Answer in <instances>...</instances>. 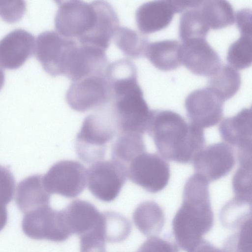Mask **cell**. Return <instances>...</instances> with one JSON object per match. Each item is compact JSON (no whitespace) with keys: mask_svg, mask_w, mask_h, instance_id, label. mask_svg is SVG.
<instances>
[{"mask_svg":"<svg viewBox=\"0 0 252 252\" xmlns=\"http://www.w3.org/2000/svg\"><path fill=\"white\" fill-rule=\"evenodd\" d=\"M147 132L161 157L181 163L192 162L206 142L203 129L171 110H151Z\"/></svg>","mask_w":252,"mask_h":252,"instance_id":"1","label":"cell"},{"mask_svg":"<svg viewBox=\"0 0 252 252\" xmlns=\"http://www.w3.org/2000/svg\"><path fill=\"white\" fill-rule=\"evenodd\" d=\"M209 184L197 174L191 176L185 183L182 205L173 218L174 237L186 252H192L213 226Z\"/></svg>","mask_w":252,"mask_h":252,"instance_id":"2","label":"cell"},{"mask_svg":"<svg viewBox=\"0 0 252 252\" xmlns=\"http://www.w3.org/2000/svg\"><path fill=\"white\" fill-rule=\"evenodd\" d=\"M110 104L117 121L119 133L143 135L147 131L151 110L144 98L136 78L125 79L111 86Z\"/></svg>","mask_w":252,"mask_h":252,"instance_id":"3","label":"cell"},{"mask_svg":"<svg viewBox=\"0 0 252 252\" xmlns=\"http://www.w3.org/2000/svg\"><path fill=\"white\" fill-rule=\"evenodd\" d=\"M118 133L114 114L109 103H107L84 119L76 138V154L87 164L102 160L107 144Z\"/></svg>","mask_w":252,"mask_h":252,"instance_id":"4","label":"cell"},{"mask_svg":"<svg viewBox=\"0 0 252 252\" xmlns=\"http://www.w3.org/2000/svg\"><path fill=\"white\" fill-rule=\"evenodd\" d=\"M56 32L63 37L83 41L93 30L97 20L95 1L57 0Z\"/></svg>","mask_w":252,"mask_h":252,"instance_id":"5","label":"cell"},{"mask_svg":"<svg viewBox=\"0 0 252 252\" xmlns=\"http://www.w3.org/2000/svg\"><path fill=\"white\" fill-rule=\"evenodd\" d=\"M127 167L113 159L100 160L87 169L88 188L97 199L105 202L114 200L126 182Z\"/></svg>","mask_w":252,"mask_h":252,"instance_id":"6","label":"cell"},{"mask_svg":"<svg viewBox=\"0 0 252 252\" xmlns=\"http://www.w3.org/2000/svg\"><path fill=\"white\" fill-rule=\"evenodd\" d=\"M111 97L105 74L92 75L72 82L66 93L68 105L79 112L96 110L109 103Z\"/></svg>","mask_w":252,"mask_h":252,"instance_id":"7","label":"cell"},{"mask_svg":"<svg viewBox=\"0 0 252 252\" xmlns=\"http://www.w3.org/2000/svg\"><path fill=\"white\" fill-rule=\"evenodd\" d=\"M127 170V177L132 183L152 193L163 190L170 177L168 163L155 153L141 154L130 162Z\"/></svg>","mask_w":252,"mask_h":252,"instance_id":"8","label":"cell"},{"mask_svg":"<svg viewBox=\"0 0 252 252\" xmlns=\"http://www.w3.org/2000/svg\"><path fill=\"white\" fill-rule=\"evenodd\" d=\"M77 42L57 32L40 33L35 42L34 52L44 70L53 77L63 75L70 53Z\"/></svg>","mask_w":252,"mask_h":252,"instance_id":"9","label":"cell"},{"mask_svg":"<svg viewBox=\"0 0 252 252\" xmlns=\"http://www.w3.org/2000/svg\"><path fill=\"white\" fill-rule=\"evenodd\" d=\"M87 170L80 162L63 160L54 164L43 176L45 188L50 194L74 198L81 193L87 184Z\"/></svg>","mask_w":252,"mask_h":252,"instance_id":"10","label":"cell"},{"mask_svg":"<svg viewBox=\"0 0 252 252\" xmlns=\"http://www.w3.org/2000/svg\"><path fill=\"white\" fill-rule=\"evenodd\" d=\"M22 227L24 233L33 239L62 242L71 236L64 223L61 211L53 209L50 205L25 213Z\"/></svg>","mask_w":252,"mask_h":252,"instance_id":"11","label":"cell"},{"mask_svg":"<svg viewBox=\"0 0 252 252\" xmlns=\"http://www.w3.org/2000/svg\"><path fill=\"white\" fill-rule=\"evenodd\" d=\"M223 103L208 87L191 92L185 101L189 123L202 129L215 126L222 117Z\"/></svg>","mask_w":252,"mask_h":252,"instance_id":"12","label":"cell"},{"mask_svg":"<svg viewBox=\"0 0 252 252\" xmlns=\"http://www.w3.org/2000/svg\"><path fill=\"white\" fill-rule=\"evenodd\" d=\"M192 162L195 173L210 183L229 173L235 165V158L232 147L221 142L203 148Z\"/></svg>","mask_w":252,"mask_h":252,"instance_id":"13","label":"cell"},{"mask_svg":"<svg viewBox=\"0 0 252 252\" xmlns=\"http://www.w3.org/2000/svg\"><path fill=\"white\" fill-rule=\"evenodd\" d=\"M180 56L181 64L199 76L210 77L221 65L219 55L206 39L182 43Z\"/></svg>","mask_w":252,"mask_h":252,"instance_id":"14","label":"cell"},{"mask_svg":"<svg viewBox=\"0 0 252 252\" xmlns=\"http://www.w3.org/2000/svg\"><path fill=\"white\" fill-rule=\"evenodd\" d=\"M108 64L105 51L78 43L72 51L64 76L74 82L92 75L105 74Z\"/></svg>","mask_w":252,"mask_h":252,"instance_id":"15","label":"cell"},{"mask_svg":"<svg viewBox=\"0 0 252 252\" xmlns=\"http://www.w3.org/2000/svg\"><path fill=\"white\" fill-rule=\"evenodd\" d=\"M34 35L22 29H15L0 40V66L15 69L22 66L34 52Z\"/></svg>","mask_w":252,"mask_h":252,"instance_id":"16","label":"cell"},{"mask_svg":"<svg viewBox=\"0 0 252 252\" xmlns=\"http://www.w3.org/2000/svg\"><path fill=\"white\" fill-rule=\"evenodd\" d=\"M219 130L225 143L237 148L238 156L252 155L251 108H243L236 115L224 119Z\"/></svg>","mask_w":252,"mask_h":252,"instance_id":"17","label":"cell"},{"mask_svg":"<svg viewBox=\"0 0 252 252\" xmlns=\"http://www.w3.org/2000/svg\"><path fill=\"white\" fill-rule=\"evenodd\" d=\"M61 212L69 233L79 237L97 227L102 218V213L93 204L81 199L72 201Z\"/></svg>","mask_w":252,"mask_h":252,"instance_id":"18","label":"cell"},{"mask_svg":"<svg viewBox=\"0 0 252 252\" xmlns=\"http://www.w3.org/2000/svg\"><path fill=\"white\" fill-rule=\"evenodd\" d=\"M175 13L172 0H158L145 2L135 12L137 28L143 34L163 30L171 23Z\"/></svg>","mask_w":252,"mask_h":252,"instance_id":"19","label":"cell"},{"mask_svg":"<svg viewBox=\"0 0 252 252\" xmlns=\"http://www.w3.org/2000/svg\"><path fill=\"white\" fill-rule=\"evenodd\" d=\"M97 20L89 36L81 44L94 46L104 51L108 48L119 26V19L113 7L107 1L95 0Z\"/></svg>","mask_w":252,"mask_h":252,"instance_id":"20","label":"cell"},{"mask_svg":"<svg viewBox=\"0 0 252 252\" xmlns=\"http://www.w3.org/2000/svg\"><path fill=\"white\" fill-rule=\"evenodd\" d=\"M51 194L47 190L41 175L30 176L18 184L15 202L21 212L26 213L39 207L49 205Z\"/></svg>","mask_w":252,"mask_h":252,"instance_id":"21","label":"cell"},{"mask_svg":"<svg viewBox=\"0 0 252 252\" xmlns=\"http://www.w3.org/2000/svg\"><path fill=\"white\" fill-rule=\"evenodd\" d=\"M180 48L181 44L175 40L149 42L145 57L160 70H174L181 65Z\"/></svg>","mask_w":252,"mask_h":252,"instance_id":"22","label":"cell"},{"mask_svg":"<svg viewBox=\"0 0 252 252\" xmlns=\"http://www.w3.org/2000/svg\"><path fill=\"white\" fill-rule=\"evenodd\" d=\"M134 224L144 235L157 236L164 226L165 217L163 210L154 201L140 203L132 216Z\"/></svg>","mask_w":252,"mask_h":252,"instance_id":"23","label":"cell"},{"mask_svg":"<svg viewBox=\"0 0 252 252\" xmlns=\"http://www.w3.org/2000/svg\"><path fill=\"white\" fill-rule=\"evenodd\" d=\"M146 152L142 135L136 133L122 132L118 134L112 145V159L127 167L137 156Z\"/></svg>","mask_w":252,"mask_h":252,"instance_id":"24","label":"cell"},{"mask_svg":"<svg viewBox=\"0 0 252 252\" xmlns=\"http://www.w3.org/2000/svg\"><path fill=\"white\" fill-rule=\"evenodd\" d=\"M199 9L210 29H221L235 22L233 7L227 0H202Z\"/></svg>","mask_w":252,"mask_h":252,"instance_id":"25","label":"cell"},{"mask_svg":"<svg viewBox=\"0 0 252 252\" xmlns=\"http://www.w3.org/2000/svg\"><path fill=\"white\" fill-rule=\"evenodd\" d=\"M209 77L207 87L223 101L233 97L241 84L240 73L229 64L221 65L219 69Z\"/></svg>","mask_w":252,"mask_h":252,"instance_id":"26","label":"cell"},{"mask_svg":"<svg viewBox=\"0 0 252 252\" xmlns=\"http://www.w3.org/2000/svg\"><path fill=\"white\" fill-rule=\"evenodd\" d=\"M113 38L116 45L125 55L133 59L145 57L149 41L146 36L137 31L119 26Z\"/></svg>","mask_w":252,"mask_h":252,"instance_id":"27","label":"cell"},{"mask_svg":"<svg viewBox=\"0 0 252 252\" xmlns=\"http://www.w3.org/2000/svg\"><path fill=\"white\" fill-rule=\"evenodd\" d=\"M209 30L199 6L188 9L182 13L179 26V35L182 43L192 40L206 39Z\"/></svg>","mask_w":252,"mask_h":252,"instance_id":"28","label":"cell"},{"mask_svg":"<svg viewBox=\"0 0 252 252\" xmlns=\"http://www.w3.org/2000/svg\"><path fill=\"white\" fill-rule=\"evenodd\" d=\"M222 225L229 229H238L252 218V202L233 198L221 208L220 214Z\"/></svg>","mask_w":252,"mask_h":252,"instance_id":"29","label":"cell"},{"mask_svg":"<svg viewBox=\"0 0 252 252\" xmlns=\"http://www.w3.org/2000/svg\"><path fill=\"white\" fill-rule=\"evenodd\" d=\"M102 214L106 241L118 243L128 237L131 230V223L128 220L114 212L107 211Z\"/></svg>","mask_w":252,"mask_h":252,"instance_id":"30","label":"cell"},{"mask_svg":"<svg viewBox=\"0 0 252 252\" xmlns=\"http://www.w3.org/2000/svg\"><path fill=\"white\" fill-rule=\"evenodd\" d=\"M226 60L236 70L244 69L252 63V35L240 34L227 51Z\"/></svg>","mask_w":252,"mask_h":252,"instance_id":"31","label":"cell"},{"mask_svg":"<svg viewBox=\"0 0 252 252\" xmlns=\"http://www.w3.org/2000/svg\"><path fill=\"white\" fill-rule=\"evenodd\" d=\"M239 164L232 181L234 197L252 202V163Z\"/></svg>","mask_w":252,"mask_h":252,"instance_id":"32","label":"cell"},{"mask_svg":"<svg viewBox=\"0 0 252 252\" xmlns=\"http://www.w3.org/2000/svg\"><path fill=\"white\" fill-rule=\"evenodd\" d=\"M251 222L252 218L248 219L227 238L222 249L225 252H251Z\"/></svg>","mask_w":252,"mask_h":252,"instance_id":"33","label":"cell"},{"mask_svg":"<svg viewBox=\"0 0 252 252\" xmlns=\"http://www.w3.org/2000/svg\"><path fill=\"white\" fill-rule=\"evenodd\" d=\"M26 4L23 0H0V16L5 22L14 23L24 15Z\"/></svg>","mask_w":252,"mask_h":252,"instance_id":"34","label":"cell"},{"mask_svg":"<svg viewBox=\"0 0 252 252\" xmlns=\"http://www.w3.org/2000/svg\"><path fill=\"white\" fill-rule=\"evenodd\" d=\"M15 181L10 170L0 165V204L6 205L13 199Z\"/></svg>","mask_w":252,"mask_h":252,"instance_id":"35","label":"cell"},{"mask_svg":"<svg viewBox=\"0 0 252 252\" xmlns=\"http://www.w3.org/2000/svg\"><path fill=\"white\" fill-rule=\"evenodd\" d=\"M177 244L158 236L149 237L136 252H179Z\"/></svg>","mask_w":252,"mask_h":252,"instance_id":"36","label":"cell"},{"mask_svg":"<svg viewBox=\"0 0 252 252\" xmlns=\"http://www.w3.org/2000/svg\"><path fill=\"white\" fill-rule=\"evenodd\" d=\"M235 21L240 34L252 35V11L243 8L237 11L235 15Z\"/></svg>","mask_w":252,"mask_h":252,"instance_id":"37","label":"cell"},{"mask_svg":"<svg viewBox=\"0 0 252 252\" xmlns=\"http://www.w3.org/2000/svg\"><path fill=\"white\" fill-rule=\"evenodd\" d=\"M192 252H225L223 249L216 247L209 241L203 239Z\"/></svg>","mask_w":252,"mask_h":252,"instance_id":"38","label":"cell"},{"mask_svg":"<svg viewBox=\"0 0 252 252\" xmlns=\"http://www.w3.org/2000/svg\"><path fill=\"white\" fill-rule=\"evenodd\" d=\"M8 218L7 210L5 205L0 204V231L5 227Z\"/></svg>","mask_w":252,"mask_h":252,"instance_id":"39","label":"cell"},{"mask_svg":"<svg viewBox=\"0 0 252 252\" xmlns=\"http://www.w3.org/2000/svg\"><path fill=\"white\" fill-rule=\"evenodd\" d=\"M5 81L4 72L0 66V90L2 88Z\"/></svg>","mask_w":252,"mask_h":252,"instance_id":"40","label":"cell"}]
</instances>
